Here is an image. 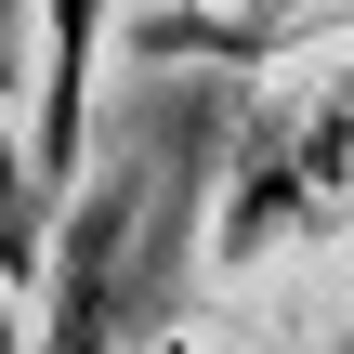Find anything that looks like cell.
I'll use <instances>...</instances> for the list:
<instances>
[{"label":"cell","mask_w":354,"mask_h":354,"mask_svg":"<svg viewBox=\"0 0 354 354\" xmlns=\"http://www.w3.org/2000/svg\"><path fill=\"white\" fill-rule=\"evenodd\" d=\"M328 210H354V79H315L302 105H276L236 158L223 197V263H263L289 236H315Z\"/></svg>","instance_id":"cell-1"},{"label":"cell","mask_w":354,"mask_h":354,"mask_svg":"<svg viewBox=\"0 0 354 354\" xmlns=\"http://www.w3.org/2000/svg\"><path fill=\"white\" fill-rule=\"evenodd\" d=\"M131 236H145V184H105V197L79 210V236H66V263H53V328H39V354H105L118 342Z\"/></svg>","instance_id":"cell-2"},{"label":"cell","mask_w":354,"mask_h":354,"mask_svg":"<svg viewBox=\"0 0 354 354\" xmlns=\"http://www.w3.org/2000/svg\"><path fill=\"white\" fill-rule=\"evenodd\" d=\"M354 0H263V13H131V39L145 53H171V66H263V53H289V39H328Z\"/></svg>","instance_id":"cell-3"},{"label":"cell","mask_w":354,"mask_h":354,"mask_svg":"<svg viewBox=\"0 0 354 354\" xmlns=\"http://www.w3.org/2000/svg\"><path fill=\"white\" fill-rule=\"evenodd\" d=\"M92 13L105 0H53V39H39V171L79 158V66H92Z\"/></svg>","instance_id":"cell-4"},{"label":"cell","mask_w":354,"mask_h":354,"mask_svg":"<svg viewBox=\"0 0 354 354\" xmlns=\"http://www.w3.org/2000/svg\"><path fill=\"white\" fill-rule=\"evenodd\" d=\"M0 263L26 276V171H13V145H0Z\"/></svg>","instance_id":"cell-5"},{"label":"cell","mask_w":354,"mask_h":354,"mask_svg":"<svg viewBox=\"0 0 354 354\" xmlns=\"http://www.w3.org/2000/svg\"><path fill=\"white\" fill-rule=\"evenodd\" d=\"M158 354H197V342H158Z\"/></svg>","instance_id":"cell-6"}]
</instances>
